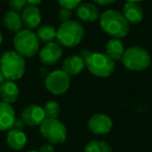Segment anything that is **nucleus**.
Here are the masks:
<instances>
[{
    "label": "nucleus",
    "mask_w": 152,
    "mask_h": 152,
    "mask_svg": "<svg viewBox=\"0 0 152 152\" xmlns=\"http://www.w3.org/2000/svg\"><path fill=\"white\" fill-rule=\"evenodd\" d=\"M99 25L110 38L123 39L128 34L129 25L122 13L117 10H106L100 14Z\"/></svg>",
    "instance_id": "1"
},
{
    "label": "nucleus",
    "mask_w": 152,
    "mask_h": 152,
    "mask_svg": "<svg viewBox=\"0 0 152 152\" xmlns=\"http://www.w3.org/2000/svg\"><path fill=\"white\" fill-rule=\"evenodd\" d=\"M26 70L25 58L15 50H7L0 57V72L7 80L16 81L22 78Z\"/></svg>",
    "instance_id": "2"
},
{
    "label": "nucleus",
    "mask_w": 152,
    "mask_h": 152,
    "mask_svg": "<svg viewBox=\"0 0 152 152\" xmlns=\"http://www.w3.org/2000/svg\"><path fill=\"white\" fill-rule=\"evenodd\" d=\"M85 37V28L75 20L61 23L56 29V43L61 47L73 48L78 46Z\"/></svg>",
    "instance_id": "3"
},
{
    "label": "nucleus",
    "mask_w": 152,
    "mask_h": 152,
    "mask_svg": "<svg viewBox=\"0 0 152 152\" xmlns=\"http://www.w3.org/2000/svg\"><path fill=\"white\" fill-rule=\"evenodd\" d=\"M122 65L130 71H144L151 64V55L145 48L141 46H130L125 49L122 58Z\"/></svg>",
    "instance_id": "4"
},
{
    "label": "nucleus",
    "mask_w": 152,
    "mask_h": 152,
    "mask_svg": "<svg viewBox=\"0 0 152 152\" xmlns=\"http://www.w3.org/2000/svg\"><path fill=\"white\" fill-rule=\"evenodd\" d=\"M86 68L92 75L100 78L110 77L116 69V61H114L106 53L92 52L87 58Z\"/></svg>",
    "instance_id": "5"
},
{
    "label": "nucleus",
    "mask_w": 152,
    "mask_h": 152,
    "mask_svg": "<svg viewBox=\"0 0 152 152\" xmlns=\"http://www.w3.org/2000/svg\"><path fill=\"white\" fill-rule=\"evenodd\" d=\"M14 48L24 58H31L40 49V41L36 32L30 29H21L14 37Z\"/></svg>",
    "instance_id": "6"
},
{
    "label": "nucleus",
    "mask_w": 152,
    "mask_h": 152,
    "mask_svg": "<svg viewBox=\"0 0 152 152\" xmlns=\"http://www.w3.org/2000/svg\"><path fill=\"white\" fill-rule=\"evenodd\" d=\"M41 135L52 145H61L66 142L68 131L65 124L58 119H45L40 125Z\"/></svg>",
    "instance_id": "7"
},
{
    "label": "nucleus",
    "mask_w": 152,
    "mask_h": 152,
    "mask_svg": "<svg viewBox=\"0 0 152 152\" xmlns=\"http://www.w3.org/2000/svg\"><path fill=\"white\" fill-rule=\"evenodd\" d=\"M71 77L61 69L50 72L45 77V87L49 93L53 95H63L69 90Z\"/></svg>",
    "instance_id": "8"
},
{
    "label": "nucleus",
    "mask_w": 152,
    "mask_h": 152,
    "mask_svg": "<svg viewBox=\"0 0 152 152\" xmlns=\"http://www.w3.org/2000/svg\"><path fill=\"white\" fill-rule=\"evenodd\" d=\"M113 120L105 114H94L88 121V128L97 135L107 134L113 128Z\"/></svg>",
    "instance_id": "9"
},
{
    "label": "nucleus",
    "mask_w": 152,
    "mask_h": 152,
    "mask_svg": "<svg viewBox=\"0 0 152 152\" xmlns=\"http://www.w3.org/2000/svg\"><path fill=\"white\" fill-rule=\"evenodd\" d=\"M63 56V47L56 42L47 43L39 52L41 63L44 66L55 65Z\"/></svg>",
    "instance_id": "10"
},
{
    "label": "nucleus",
    "mask_w": 152,
    "mask_h": 152,
    "mask_svg": "<svg viewBox=\"0 0 152 152\" xmlns=\"http://www.w3.org/2000/svg\"><path fill=\"white\" fill-rule=\"evenodd\" d=\"M21 119L27 126L37 127L42 124L46 117H45L43 106H40L38 104H30L22 110Z\"/></svg>",
    "instance_id": "11"
},
{
    "label": "nucleus",
    "mask_w": 152,
    "mask_h": 152,
    "mask_svg": "<svg viewBox=\"0 0 152 152\" xmlns=\"http://www.w3.org/2000/svg\"><path fill=\"white\" fill-rule=\"evenodd\" d=\"M21 19L23 25L26 29L34 30L38 28L42 21V15L40 10L37 7V5L28 4L23 11L21 12Z\"/></svg>",
    "instance_id": "12"
},
{
    "label": "nucleus",
    "mask_w": 152,
    "mask_h": 152,
    "mask_svg": "<svg viewBox=\"0 0 152 152\" xmlns=\"http://www.w3.org/2000/svg\"><path fill=\"white\" fill-rule=\"evenodd\" d=\"M85 68L86 61L79 54L70 55L66 57L61 64V70L70 77L80 74L85 70Z\"/></svg>",
    "instance_id": "13"
},
{
    "label": "nucleus",
    "mask_w": 152,
    "mask_h": 152,
    "mask_svg": "<svg viewBox=\"0 0 152 152\" xmlns=\"http://www.w3.org/2000/svg\"><path fill=\"white\" fill-rule=\"evenodd\" d=\"M16 113L12 104L0 101V131H9L16 121Z\"/></svg>",
    "instance_id": "14"
},
{
    "label": "nucleus",
    "mask_w": 152,
    "mask_h": 152,
    "mask_svg": "<svg viewBox=\"0 0 152 152\" xmlns=\"http://www.w3.org/2000/svg\"><path fill=\"white\" fill-rule=\"evenodd\" d=\"M76 15L83 22H95L99 20L100 12L98 10L97 5L91 2H83L80 3L76 7Z\"/></svg>",
    "instance_id": "15"
},
{
    "label": "nucleus",
    "mask_w": 152,
    "mask_h": 152,
    "mask_svg": "<svg viewBox=\"0 0 152 152\" xmlns=\"http://www.w3.org/2000/svg\"><path fill=\"white\" fill-rule=\"evenodd\" d=\"M20 90L15 81L5 80L0 86V99L2 102L12 104L19 98Z\"/></svg>",
    "instance_id": "16"
},
{
    "label": "nucleus",
    "mask_w": 152,
    "mask_h": 152,
    "mask_svg": "<svg viewBox=\"0 0 152 152\" xmlns=\"http://www.w3.org/2000/svg\"><path fill=\"white\" fill-rule=\"evenodd\" d=\"M122 14L129 24H139L144 19V10L139 3L126 2Z\"/></svg>",
    "instance_id": "17"
},
{
    "label": "nucleus",
    "mask_w": 152,
    "mask_h": 152,
    "mask_svg": "<svg viewBox=\"0 0 152 152\" xmlns=\"http://www.w3.org/2000/svg\"><path fill=\"white\" fill-rule=\"evenodd\" d=\"M7 143L13 150L20 151L27 144V137L23 130L12 128L7 131Z\"/></svg>",
    "instance_id": "18"
},
{
    "label": "nucleus",
    "mask_w": 152,
    "mask_h": 152,
    "mask_svg": "<svg viewBox=\"0 0 152 152\" xmlns=\"http://www.w3.org/2000/svg\"><path fill=\"white\" fill-rule=\"evenodd\" d=\"M125 47L120 39L110 38L105 44V53L114 61H121L124 54Z\"/></svg>",
    "instance_id": "19"
},
{
    "label": "nucleus",
    "mask_w": 152,
    "mask_h": 152,
    "mask_svg": "<svg viewBox=\"0 0 152 152\" xmlns=\"http://www.w3.org/2000/svg\"><path fill=\"white\" fill-rule=\"evenodd\" d=\"M3 24H4L5 28L10 30L12 32H19L22 29V19L21 16L19 15V13H16L13 11H9L4 14L3 16Z\"/></svg>",
    "instance_id": "20"
},
{
    "label": "nucleus",
    "mask_w": 152,
    "mask_h": 152,
    "mask_svg": "<svg viewBox=\"0 0 152 152\" xmlns=\"http://www.w3.org/2000/svg\"><path fill=\"white\" fill-rule=\"evenodd\" d=\"M36 34L39 41L44 44L54 42V40L56 39V28L49 24H44V25L39 26Z\"/></svg>",
    "instance_id": "21"
},
{
    "label": "nucleus",
    "mask_w": 152,
    "mask_h": 152,
    "mask_svg": "<svg viewBox=\"0 0 152 152\" xmlns=\"http://www.w3.org/2000/svg\"><path fill=\"white\" fill-rule=\"evenodd\" d=\"M83 152H113V148L107 142L94 140L86 145Z\"/></svg>",
    "instance_id": "22"
},
{
    "label": "nucleus",
    "mask_w": 152,
    "mask_h": 152,
    "mask_svg": "<svg viewBox=\"0 0 152 152\" xmlns=\"http://www.w3.org/2000/svg\"><path fill=\"white\" fill-rule=\"evenodd\" d=\"M43 110L45 113V117L47 119H58V116L61 115V105L54 100L46 102L43 106Z\"/></svg>",
    "instance_id": "23"
},
{
    "label": "nucleus",
    "mask_w": 152,
    "mask_h": 152,
    "mask_svg": "<svg viewBox=\"0 0 152 152\" xmlns=\"http://www.w3.org/2000/svg\"><path fill=\"white\" fill-rule=\"evenodd\" d=\"M27 5L28 3L26 0H10L9 1L10 10L16 13H21Z\"/></svg>",
    "instance_id": "24"
},
{
    "label": "nucleus",
    "mask_w": 152,
    "mask_h": 152,
    "mask_svg": "<svg viewBox=\"0 0 152 152\" xmlns=\"http://www.w3.org/2000/svg\"><path fill=\"white\" fill-rule=\"evenodd\" d=\"M61 7H65L68 10H76L80 3H83V0H57Z\"/></svg>",
    "instance_id": "25"
},
{
    "label": "nucleus",
    "mask_w": 152,
    "mask_h": 152,
    "mask_svg": "<svg viewBox=\"0 0 152 152\" xmlns=\"http://www.w3.org/2000/svg\"><path fill=\"white\" fill-rule=\"evenodd\" d=\"M72 18V11L71 10L65 9V7H61L58 11V20L61 22V23H65V22H68Z\"/></svg>",
    "instance_id": "26"
},
{
    "label": "nucleus",
    "mask_w": 152,
    "mask_h": 152,
    "mask_svg": "<svg viewBox=\"0 0 152 152\" xmlns=\"http://www.w3.org/2000/svg\"><path fill=\"white\" fill-rule=\"evenodd\" d=\"M38 151L39 152H54L55 151L54 145H52V144H50V143H45L41 146Z\"/></svg>",
    "instance_id": "27"
},
{
    "label": "nucleus",
    "mask_w": 152,
    "mask_h": 152,
    "mask_svg": "<svg viewBox=\"0 0 152 152\" xmlns=\"http://www.w3.org/2000/svg\"><path fill=\"white\" fill-rule=\"evenodd\" d=\"M24 127H25V123L23 122V120H22L21 118H20V119H16L15 123H14L13 128L19 129V130H23Z\"/></svg>",
    "instance_id": "28"
},
{
    "label": "nucleus",
    "mask_w": 152,
    "mask_h": 152,
    "mask_svg": "<svg viewBox=\"0 0 152 152\" xmlns=\"http://www.w3.org/2000/svg\"><path fill=\"white\" fill-rule=\"evenodd\" d=\"M94 2L98 5H103V7H106V5H110L113 3H115L118 0H93Z\"/></svg>",
    "instance_id": "29"
},
{
    "label": "nucleus",
    "mask_w": 152,
    "mask_h": 152,
    "mask_svg": "<svg viewBox=\"0 0 152 152\" xmlns=\"http://www.w3.org/2000/svg\"><path fill=\"white\" fill-rule=\"evenodd\" d=\"M91 53L92 52L89 50V49H83V50L80 51V53H79V55H80V56L83 57V59H86L90 54H91Z\"/></svg>",
    "instance_id": "30"
},
{
    "label": "nucleus",
    "mask_w": 152,
    "mask_h": 152,
    "mask_svg": "<svg viewBox=\"0 0 152 152\" xmlns=\"http://www.w3.org/2000/svg\"><path fill=\"white\" fill-rule=\"evenodd\" d=\"M26 1H27V3L30 5H38V4H40V3H42L44 0H26Z\"/></svg>",
    "instance_id": "31"
},
{
    "label": "nucleus",
    "mask_w": 152,
    "mask_h": 152,
    "mask_svg": "<svg viewBox=\"0 0 152 152\" xmlns=\"http://www.w3.org/2000/svg\"><path fill=\"white\" fill-rule=\"evenodd\" d=\"M7 80V79H5V77H4V75H3L2 73H1V72H0V86L2 85L3 83H4V81Z\"/></svg>",
    "instance_id": "32"
},
{
    "label": "nucleus",
    "mask_w": 152,
    "mask_h": 152,
    "mask_svg": "<svg viewBox=\"0 0 152 152\" xmlns=\"http://www.w3.org/2000/svg\"><path fill=\"white\" fill-rule=\"evenodd\" d=\"M126 2H132V3H140L142 2V1H144V0H125Z\"/></svg>",
    "instance_id": "33"
},
{
    "label": "nucleus",
    "mask_w": 152,
    "mask_h": 152,
    "mask_svg": "<svg viewBox=\"0 0 152 152\" xmlns=\"http://www.w3.org/2000/svg\"><path fill=\"white\" fill-rule=\"evenodd\" d=\"M2 41H3V37H2V34L0 32V45L2 44Z\"/></svg>",
    "instance_id": "34"
},
{
    "label": "nucleus",
    "mask_w": 152,
    "mask_h": 152,
    "mask_svg": "<svg viewBox=\"0 0 152 152\" xmlns=\"http://www.w3.org/2000/svg\"><path fill=\"white\" fill-rule=\"evenodd\" d=\"M27 152H39L38 150H30V151H27Z\"/></svg>",
    "instance_id": "35"
},
{
    "label": "nucleus",
    "mask_w": 152,
    "mask_h": 152,
    "mask_svg": "<svg viewBox=\"0 0 152 152\" xmlns=\"http://www.w3.org/2000/svg\"><path fill=\"white\" fill-rule=\"evenodd\" d=\"M1 1H3V0H0V2H1Z\"/></svg>",
    "instance_id": "36"
}]
</instances>
